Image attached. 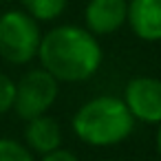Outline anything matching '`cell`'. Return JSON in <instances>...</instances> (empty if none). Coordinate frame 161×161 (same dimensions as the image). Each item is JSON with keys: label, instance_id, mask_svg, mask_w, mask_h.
<instances>
[{"label": "cell", "instance_id": "1", "mask_svg": "<svg viewBox=\"0 0 161 161\" xmlns=\"http://www.w3.org/2000/svg\"><path fill=\"white\" fill-rule=\"evenodd\" d=\"M36 58L58 82H86L102 64V47L88 29L62 25L42 36Z\"/></svg>", "mask_w": 161, "mask_h": 161}, {"label": "cell", "instance_id": "2", "mask_svg": "<svg viewBox=\"0 0 161 161\" xmlns=\"http://www.w3.org/2000/svg\"><path fill=\"white\" fill-rule=\"evenodd\" d=\"M135 128V119L126 108L124 99L102 95L86 102L73 117L75 135L95 148L113 146L124 141Z\"/></svg>", "mask_w": 161, "mask_h": 161}, {"label": "cell", "instance_id": "3", "mask_svg": "<svg viewBox=\"0 0 161 161\" xmlns=\"http://www.w3.org/2000/svg\"><path fill=\"white\" fill-rule=\"evenodd\" d=\"M42 33L38 20L27 11H5L0 16V58L9 64H27L38 55Z\"/></svg>", "mask_w": 161, "mask_h": 161}, {"label": "cell", "instance_id": "4", "mask_svg": "<svg viewBox=\"0 0 161 161\" xmlns=\"http://www.w3.org/2000/svg\"><path fill=\"white\" fill-rule=\"evenodd\" d=\"M60 82L47 73L44 69H31L27 71L20 82H16V95H14V110L20 119H33L44 115L58 99Z\"/></svg>", "mask_w": 161, "mask_h": 161}, {"label": "cell", "instance_id": "5", "mask_svg": "<svg viewBox=\"0 0 161 161\" xmlns=\"http://www.w3.org/2000/svg\"><path fill=\"white\" fill-rule=\"evenodd\" d=\"M124 104L130 110L132 119H139L146 124H159L161 121V80L148 77V75L132 77L126 84Z\"/></svg>", "mask_w": 161, "mask_h": 161}, {"label": "cell", "instance_id": "6", "mask_svg": "<svg viewBox=\"0 0 161 161\" xmlns=\"http://www.w3.org/2000/svg\"><path fill=\"white\" fill-rule=\"evenodd\" d=\"M128 0H88L84 22L93 36H110L126 25Z\"/></svg>", "mask_w": 161, "mask_h": 161}, {"label": "cell", "instance_id": "7", "mask_svg": "<svg viewBox=\"0 0 161 161\" xmlns=\"http://www.w3.org/2000/svg\"><path fill=\"white\" fill-rule=\"evenodd\" d=\"M126 22L143 42L161 40V0H128Z\"/></svg>", "mask_w": 161, "mask_h": 161}, {"label": "cell", "instance_id": "8", "mask_svg": "<svg viewBox=\"0 0 161 161\" xmlns=\"http://www.w3.org/2000/svg\"><path fill=\"white\" fill-rule=\"evenodd\" d=\"M25 137H27L29 148H33L40 154H47V152L60 148V143H62V128H60V124L53 117L40 115V117L29 119Z\"/></svg>", "mask_w": 161, "mask_h": 161}, {"label": "cell", "instance_id": "9", "mask_svg": "<svg viewBox=\"0 0 161 161\" xmlns=\"http://www.w3.org/2000/svg\"><path fill=\"white\" fill-rule=\"evenodd\" d=\"M20 3H22V11H27L33 20L49 22L64 14L69 0H20Z\"/></svg>", "mask_w": 161, "mask_h": 161}, {"label": "cell", "instance_id": "10", "mask_svg": "<svg viewBox=\"0 0 161 161\" xmlns=\"http://www.w3.org/2000/svg\"><path fill=\"white\" fill-rule=\"evenodd\" d=\"M0 161H36V159L20 141L0 139Z\"/></svg>", "mask_w": 161, "mask_h": 161}, {"label": "cell", "instance_id": "11", "mask_svg": "<svg viewBox=\"0 0 161 161\" xmlns=\"http://www.w3.org/2000/svg\"><path fill=\"white\" fill-rule=\"evenodd\" d=\"M14 95H16V82L5 73H0V115L14 106Z\"/></svg>", "mask_w": 161, "mask_h": 161}, {"label": "cell", "instance_id": "12", "mask_svg": "<svg viewBox=\"0 0 161 161\" xmlns=\"http://www.w3.org/2000/svg\"><path fill=\"white\" fill-rule=\"evenodd\" d=\"M42 161H77V157L71 152V150H64V148H55L51 152H47L42 157Z\"/></svg>", "mask_w": 161, "mask_h": 161}, {"label": "cell", "instance_id": "13", "mask_svg": "<svg viewBox=\"0 0 161 161\" xmlns=\"http://www.w3.org/2000/svg\"><path fill=\"white\" fill-rule=\"evenodd\" d=\"M157 150L161 154V121H159V130H157Z\"/></svg>", "mask_w": 161, "mask_h": 161}, {"label": "cell", "instance_id": "14", "mask_svg": "<svg viewBox=\"0 0 161 161\" xmlns=\"http://www.w3.org/2000/svg\"><path fill=\"white\" fill-rule=\"evenodd\" d=\"M159 161H161V159H159Z\"/></svg>", "mask_w": 161, "mask_h": 161}]
</instances>
